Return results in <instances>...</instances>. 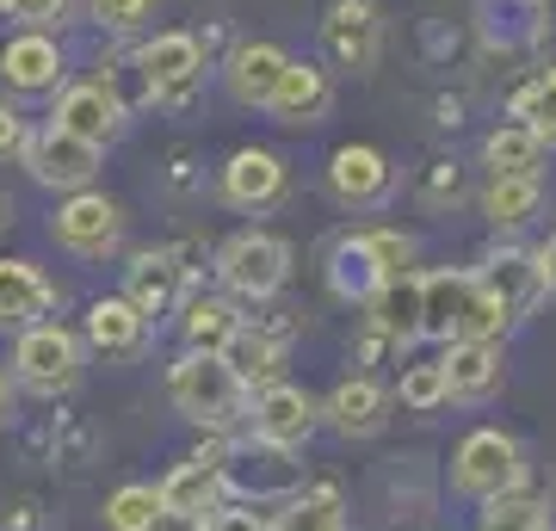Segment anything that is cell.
I'll return each mask as SVG.
<instances>
[{
  "label": "cell",
  "mask_w": 556,
  "mask_h": 531,
  "mask_svg": "<svg viewBox=\"0 0 556 531\" xmlns=\"http://www.w3.org/2000/svg\"><path fill=\"white\" fill-rule=\"evenodd\" d=\"M285 62L291 56H285L278 43H241L236 56H229V68H223V75H229V93H236L241 105H266L278 75H285Z\"/></svg>",
  "instance_id": "23"
},
{
  "label": "cell",
  "mask_w": 556,
  "mask_h": 531,
  "mask_svg": "<svg viewBox=\"0 0 556 531\" xmlns=\"http://www.w3.org/2000/svg\"><path fill=\"white\" fill-rule=\"evenodd\" d=\"M236 328L241 321L223 296H192V303H186V346H192V353H223V340L236 334Z\"/></svg>",
  "instance_id": "28"
},
{
  "label": "cell",
  "mask_w": 556,
  "mask_h": 531,
  "mask_svg": "<svg viewBox=\"0 0 556 531\" xmlns=\"http://www.w3.org/2000/svg\"><path fill=\"white\" fill-rule=\"evenodd\" d=\"M118 229H124V211L105 192H75L56 211V223H50V236H56L68 254H105V248L118 241Z\"/></svg>",
  "instance_id": "7"
},
{
  "label": "cell",
  "mask_w": 556,
  "mask_h": 531,
  "mask_svg": "<svg viewBox=\"0 0 556 531\" xmlns=\"http://www.w3.org/2000/svg\"><path fill=\"white\" fill-rule=\"evenodd\" d=\"M56 75H62V50L43 31H25L0 50V80L13 93H43V87H56Z\"/></svg>",
  "instance_id": "17"
},
{
  "label": "cell",
  "mask_w": 556,
  "mask_h": 531,
  "mask_svg": "<svg viewBox=\"0 0 556 531\" xmlns=\"http://www.w3.org/2000/svg\"><path fill=\"white\" fill-rule=\"evenodd\" d=\"M470 296H477V278H470V273H433V278H420V334L452 346L457 328H464Z\"/></svg>",
  "instance_id": "14"
},
{
  "label": "cell",
  "mask_w": 556,
  "mask_h": 531,
  "mask_svg": "<svg viewBox=\"0 0 556 531\" xmlns=\"http://www.w3.org/2000/svg\"><path fill=\"white\" fill-rule=\"evenodd\" d=\"M167 395H174V408L186 420H204V427H229L241 402H248L241 377L223 365V353H186L167 377Z\"/></svg>",
  "instance_id": "1"
},
{
  "label": "cell",
  "mask_w": 556,
  "mask_h": 531,
  "mask_svg": "<svg viewBox=\"0 0 556 531\" xmlns=\"http://www.w3.org/2000/svg\"><path fill=\"white\" fill-rule=\"evenodd\" d=\"M87 340L100 346V353L124 358V353H137L142 346V315L124 303V296H100L93 309H87Z\"/></svg>",
  "instance_id": "25"
},
{
  "label": "cell",
  "mask_w": 556,
  "mask_h": 531,
  "mask_svg": "<svg viewBox=\"0 0 556 531\" xmlns=\"http://www.w3.org/2000/svg\"><path fill=\"white\" fill-rule=\"evenodd\" d=\"M328 186H334L340 204H378V198L390 192V161H383L378 149L353 142V149H340V155L328 161Z\"/></svg>",
  "instance_id": "18"
},
{
  "label": "cell",
  "mask_w": 556,
  "mask_h": 531,
  "mask_svg": "<svg viewBox=\"0 0 556 531\" xmlns=\"http://www.w3.org/2000/svg\"><path fill=\"white\" fill-rule=\"evenodd\" d=\"M149 13H155V0H93V20L112 31H137V25H149Z\"/></svg>",
  "instance_id": "38"
},
{
  "label": "cell",
  "mask_w": 556,
  "mask_h": 531,
  "mask_svg": "<svg viewBox=\"0 0 556 531\" xmlns=\"http://www.w3.org/2000/svg\"><path fill=\"white\" fill-rule=\"evenodd\" d=\"M538 273H544V285H556V236H551V248L538 254Z\"/></svg>",
  "instance_id": "43"
},
{
  "label": "cell",
  "mask_w": 556,
  "mask_h": 531,
  "mask_svg": "<svg viewBox=\"0 0 556 531\" xmlns=\"http://www.w3.org/2000/svg\"><path fill=\"white\" fill-rule=\"evenodd\" d=\"M13 365H20V377L31 390H68L80 377V340L68 328H56V321H38V328H25Z\"/></svg>",
  "instance_id": "5"
},
{
  "label": "cell",
  "mask_w": 556,
  "mask_h": 531,
  "mask_svg": "<svg viewBox=\"0 0 556 531\" xmlns=\"http://www.w3.org/2000/svg\"><path fill=\"white\" fill-rule=\"evenodd\" d=\"M137 68H142V80H149V93L155 99H186L192 87H199V75H204L199 38H192V31H161L155 43H142Z\"/></svg>",
  "instance_id": "6"
},
{
  "label": "cell",
  "mask_w": 556,
  "mask_h": 531,
  "mask_svg": "<svg viewBox=\"0 0 556 531\" xmlns=\"http://www.w3.org/2000/svg\"><path fill=\"white\" fill-rule=\"evenodd\" d=\"M439 377H445V402H482V395H495L501 390L495 340H452L445 358H439Z\"/></svg>",
  "instance_id": "13"
},
{
  "label": "cell",
  "mask_w": 556,
  "mask_h": 531,
  "mask_svg": "<svg viewBox=\"0 0 556 531\" xmlns=\"http://www.w3.org/2000/svg\"><path fill=\"white\" fill-rule=\"evenodd\" d=\"M316 402L298 390V383H260L254 395V439L266 445H303L316 433Z\"/></svg>",
  "instance_id": "9"
},
{
  "label": "cell",
  "mask_w": 556,
  "mask_h": 531,
  "mask_svg": "<svg viewBox=\"0 0 556 531\" xmlns=\"http://www.w3.org/2000/svg\"><path fill=\"white\" fill-rule=\"evenodd\" d=\"M50 309V278L31 260H0V328H31Z\"/></svg>",
  "instance_id": "21"
},
{
  "label": "cell",
  "mask_w": 556,
  "mask_h": 531,
  "mask_svg": "<svg viewBox=\"0 0 556 531\" xmlns=\"http://www.w3.org/2000/svg\"><path fill=\"white\" fill-rule=\"evenodd\" d=\"M328 105H334V80L316 62H285V75H278L273 99H266V112L278 124H321Z\"/></svg>",
  "instance_id": "10"
},
{
  "label": "cell",
  "mask_w": 556,
  "mask_h": 531,
  "mask_svg": "<svg viewBox=\"0 0 556 531\" xmlns=\"http://www.w3.org/2000/svg\"><path fill=\"white\" fill-rule=\"evenodd\" d=\"M538 155H544V142H538L526 124H501V130H489V142H482V161H489L495 174H538Z\"/></svg>",
  "instance_id": "29"
},
{
  "label": "cell",
  "mask_w": 556,
  "mask_h": 531,
  "mask_svg": "<svg viewBox=\"0 0 556 531\" xmlns=\"http://www.w3.org/2000/svg\"><path fill=\"white\" fill-rule=\"evenodd\" d=\"M149 531H204V513H167V507H161Z\"/></svg>",
  "instance_id": "42"
},
{
  "label": "cell",
  "mask_w": 556,
  "mask_h": 531,
  "mask_svg": "<svg viewBox=\"0 0 556 531\" xmlns=\"http://www.w3.org/2000/svg\"><path fill=\"white\" fill-rule=\"evenodd\" d=\"M217 273H223V285L241 291V296H273L278 285H285V273H291V248L278 236H236L223 248Z\"/></svg>",
  "instance_id": "4"
},
{
  "label": "cell",
  "mask_w": 556,
  "mask_h": 531,
  "mask_svg": "<svg viewBox=\"0 0 556 531\" xmlns=\"http://www.w3.org/2000/svg\"><path fill=\"white\" fill-rule=\"evenodd\" d=\"M383 408H390V395L371 383V377H346L334 395H328V427L334 433H346V439H371L383 427Z\"/></svg>",
  "instance_id": "20"
},
{
  "label": "cell",
  "mask_w": 556,
  "mask_h": 531,
  "mask_svg": "<svg viewBox=\"0 0 556 531\" xmlns=\"http://www.w3.org/2000/svg\"><path fill=\"white\" fill-rule=\"evenodd\" d=\"M7 408H13V395H7V377H0V420H7Z\"/></svg>",
  "instance_id": "44"
},
{
  "label": "cell",
  "mask_w": 556,
  "mask_h": 531,
  "mask_svg": "<svg viewBox=\"0 0 556 531\" xmlns=\"http://www.w3.org/2000/svg\"><path fill=\"white\" fill-rule=\"evenodd\" d=\"M62 7H68V0H0V13H7V20H20V25H31V31L56 25Z\"/></svg>",
  "instance_id": "39"
},
{
  "label": "cell",
  "mask_w": 556,
  "mask_h": 531,
  "mask_svg": "<svg viewBox=\"0 0 556 531\" xmlns=\"http://www.w3.org/2000/svg\"><path fill=\"white\" fill-rule=\"evenodd\" d=\"M161 507L167 513H211L223 494V464L217 457H192V464H179L167 482H161Z\"/></svg>",
  "instance_id": "24"
},
{
  "label": "cell",
  "mask_w": 556,
  "mask_h": 531,
  "mask_svg": "<svg viewBox=\"0 0 556 531\" xmlns=\"http://www.w3.org/2000/svg\"><path fill=\"white\" fill-rule=\"evenodd\" d=\"M223 464V489L248 494V501H291L303 482V470L291 464V445H266V439H254V445H236L229 457H217Z\"/></svg>",
  "instance_id": "2"
},
{
  "label": "cell",
  "mask_w": 556,
  "mask_h": 531,
  "mask_svg": "<svg viewBox=\"0 0 556 531\" xmlns=\"http://www.w3.org/2000/svg\"><path fill=\"white\" fill-rule=\"evenodd\" d=\"M7 223H13V204H7V192H0V229H7Z\"/></svg>",
  "instance_id": "45"
},
{
  "label": "cell",
  "mask_w": 556,
  "mask_h": 531,
  "mask_svg": "<svg viewBox=\"0 0 556 531\" xmlns=\"http://www.w3.org/2000/svg\"><path fill=\"white\" fill-rule=\"evenodd\" d=\"M477 291L489 296V303H501V315L514 321V315H526L538 296L551 291V285H544V273H538V260H532V254H501L495 266L477 278Z\"/></svg>",
  "instance_id": "16"
},
{
  "label": "cell",
  "mask_w": 556,
  "mask_h": 531,
  "mask_svg": "<svg viewBox=\"0 0 556 531\" xmlns=\"http://www.w3.org/2000/svg\"><path fill=\"white\" fill-rule=\"evenodd\" d=\"M161 513V494L142 489V482H130V489H118L112 501H105V526L112 531H149Z\"/></svg>",
  "instance_id": "33"
},
{
  "label": "cell",
  "mask_w": 556,
  "mask_h": 531,
  "mask_svg": "<svg viewBox=\"0 0 556 531\" xmlns=\"http://www.w3.org/2000/svg\"><path fill=\"white\" fill-rule=\"evenodd\" d=\"M321 38H328V56H334L340 68L365 75V68L378 62V7H371V0H334Z\"/></svg>",
  "instance_id": "12"
},
{
  "label": "cell",
  "mask_w": 556,
  "mask_h": 531,
  "mask_svg": "<svg viewBox=\"0 0 556 531\" xmlns=\"http://www.w3.org/2000/svg\"><path fill=\"white\" fill-rule=\"evenodd\" d=\"M439 402H445V377H439V365H415V371L402 377V408L427 414V408H439Z\"/></svg>",
  "instance_id": "36"
},
{
  "label": "cell",
  "mask_w": 556,
  "mask_h": 531,
  "mask_svg": "<svg viewBox=\"0 0 556 531\" xmlns=\"http://www.w3.org/2000/svg\"><path fill=\"white\" fill-rule=\"evenodd\" d=\"M124 303L149 321V315H167L179 303V266L174 254H137L130 273H124Z\"/></svg>",
  "instance_id": "19"
},
{
  "label": "cell",
  "mask_w": 556,
  "mask_h": 531,
  "mask_svg": "<svg viewBox=\"0 0 556 531\" xmlns=\"http://www.w3.org/2000/svg\"><path fill=\"white\" fill-rule=\"evenodd\" d=\"M514 118L526 124V130H532L538 142H556V68H544V75H538L532 87H519Z\"/></svg>",
  "instance_id": "32"
},
{
  "label": "cell",
  "mask_w": 556,
  "mask_h": 531,
  "mask_svg": "<svg viewBox=\"0 0 556 531\" xmlns=\"http://www.w3.org/2000/svg\"><path fill=\"white\" fill-rule=\"evenodd\" d=\"M118 124H124V105L112 99L105 80H80V87H68L62 105H56V130L93 142V149H105V142L118 137Z\"/></svg>",
  "instance_id": "11"
},
{
  "label": "cell",
  "mask_w": 556,
  "mask_h": 531,
  "mask_svg": "<svg viewBox=\"0 0 556 531\" xmlns=\"http://www.w3.org/2000/svg\"><path fill=\"white\" fill-rule=\"evenodd\" d=\"M365 248H371V260H378L383 278H402V273H408V260H415V241L402 236V229H371Z\"/></svg>",
  "instance_id": "35"
},
{
  "label": "cell",
  "mask_w": 556,
  "mask_h": 531,
  "mask_svg": "<svg viewBox=\"0 0 556 531\" xmlns=\"http://www.w3.org/2000/svg\"><path fill=\"white\" fill-rule=\"evenodd\" d=\"M334 291L340 296H371L383 285V273H378V260H371V248H365V236H353V241H340L334 248Z\"/></svg>",
  "instance_id": "30"
},
{
  "label": "cell",
  "mask_w": 556,
  "mask_h": 531,
  "mask_svg": "<svg viewBox=\"0 0 556 531\" xmlns=\"http://www.w3.org/2000/svg\"><path fill=\"white\" fill-rule=\"evenodd\" d=\"M501 328H507V315H501V303H489V296H470V309H464V328H457V340H495Z\"/></svg>",
  "instance_id": "37"
},
{
  "label": "cell",
  "mask_w": 556,
  "mask_h": 531,
  "mask_svg": "<svg viewBox=\"0 0 556 531\" xmlns=\"http://www.w3.org/2000/svg\"><path fill=\"white\" fill-rule=\"evenodd\" d=\"M204 531H266V519H254V513H211Z\"/></svg>",
  "instance_id": "40"
},
{
  "label": "cell",
  "mask_w": 556,
  "mask_h": 531,
  "mask_svg": "<svg viewBox=\"0 0 556 531\" xmlns=\"http://www.w3.org/2000/svg\"><path fill=\"white\" fill-rule=\"evenodd\" d=\"M278 192H285V161H278L273 149H241V155L223 167V198L241 204V211H266Z\"/></svg>",
  "instance_id": "15"
},
{
  "label": "cell",
  "mask_w": 556,
  "mask_h": 531,
  "mask_svg": "<svg viewBox=\"0 0 556 531\" xmlns=\"http://www.w3.org/2000/svg\"><path fill=\"white\" fill-rule=\"evenodd\" d=\"M365 309H371L383 340H420V278L415 273L383 278L378 291L365 296Z\"/></svg>",
  "instance_id": "22"
},
{
  "label": "cell",
  "mask_w": 556,
  "mask_h": 531,
  "mask_svg": "<svg viewBox=\"0 0 556 531\" xmlns=\"http://www.w3.org/2000/svg\"><path fill=\"white\" fill-rule=\"evenodd\" d=\"M223 365L241 377V390L248 383H278V340L260 334V328H236L223 340Z\"/></svg>",
  "instance_id": "26"
},
{
  "label": "cell",
  "mask_w": 556,
  "mask_h": 531,
  "mask_svg": "<svg viewBox=\"0 0 556 531\" xmlns=\"http://www.w3.org/2000/svg\"><path fill=\"white\" fill-rule=\"evenodd\" d=\"M519 482V445L507 433H470L464 445H457L452 457V489L457 494H477V501H489V494H507Z\"/></svg>",
  "instance_id": "3"
},
{
  "label": "cell",
  "mask_w": 556,
  "mask_h": 531,
  "mask_svg": "<svg viewBox=\"0 0 556 531\" xmlns=\"http://www.w3.org/2000/svg\"><path fill=\"white\" fill-rule=\"evenodd\" d=\"M25 161H31V174H38L43 186H62V192H80L87 179L100 174V149L68 137V130H56V124H50L38 142H25Z\"/></svg>",
  "instance_id": "8"
},
{
  "label": "cell",
  "mask_w": 556,
  "mask_h": 531,
  "mask_svg": "<svg viewBox=\"0 0 556 531\" xmlns=\"http://www.w3.org/2000/svg\"><path fill=\"white\" fill-rule=\"evenodd\" d=\"M538 174H495L489 179V192H482V211H489V223H507V229H519V223L538 211Z\"/></svg>",
  "instance_id": "27"
},
{
  "label": "cell",
  "mask_w": 556,
  "mask_h": 531,
  "mask_svg": "<svg viewBox=\"0 0 556 531\" xmlns=\"http://www.w3.org/2000/svg\"><path fill=\"white\" fill-rule=\"evenodd\" d=\"M13 149H25V124H20V112L0 105V161L13 155Z\"/></svg>",
  "instance_id": "41"
},
{
  "label": "cell",
  "mask_w": 556,
  "mask_h": 531,
  "mask_svg": "<svg viewBox=\"0 0 556 531\" xmlns=\"http://www.w3.org/2000/svg\"><path fill=\"white\" fill-rule=\"evenodd\" d=\"M489 531H544V501L519 494V482L507 494H489Z\"/></svg>",
  "instance_id": "34"
},
{
  "label": "cell",
  "mask_w": 556,
  "mask_h": 531,
  "mask_svg": "<svg viewBox=\"0 0 556 531\" xmlns=\"http://www.w3.org/2000/svg\"><path fill=\"white\" fill-rule=\"evenodd\" d=\"M266 531H346V519H340L334 494H291Z\"/></svg>",
  "instance_id": "31"
}]
</instances>
